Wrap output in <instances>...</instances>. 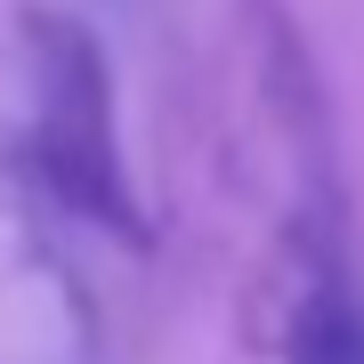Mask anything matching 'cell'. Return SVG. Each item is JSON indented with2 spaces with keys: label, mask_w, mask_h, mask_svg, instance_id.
I'll use <instances>...</instances> for the list:
<instances>
[{
  "label": "cell",
  "mask_w": 364,
  "mask_h": 364,
  "mask_svg": "<svg viewBox=\"0 0 364 364\" xmlns=\"http://www.w3.org/2000/svg\"><path fill=\"white\" fill-rule=\"evenodd\" d=\"M16 33H25V73H33V162L49 195L122 243H146L122 130H114V65H105L97 33L57 0H25Z\"/></svg>",
  "instance_id": "obj_1"
}]
</instances>
